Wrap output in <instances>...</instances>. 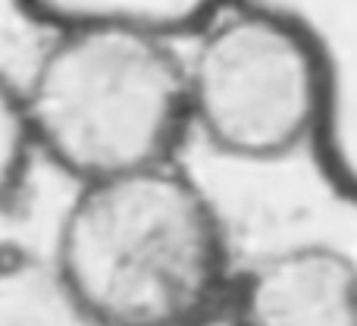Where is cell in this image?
I'll return each mask as SVG.
<instances>
[{
  "mask_svg": "<svg viewBox=\"0 0 357 326\" xmlns=\"http://www.w3.org/2000/svg\"><path fill=\"white\" fill-rule=\"evenodd\" d=\"M38 161L22 82L0 69V214L19 198Z\"/></svg>",
  "mask_w": 357,
  "mask_h": 326,
  "instance_id": "obj_6",
  "label": "cell"
},
{
  "mask_svg": "<svg viewBox=\"0 0 357 326\" xmlns=\"http://www.w3.org/2000/svg\"><path fill=\"white\" fill-rule=\"evenodd\" d=\"M188 38V132L245 163L285 161L314 142L329 66L307 25L264 3H222Z\"/></svg>",
  "mask_w": 357,
  "mask_h": 326,
  "instance_id": "obj_3",
  "label": "cell"
},
{
  "mask_svg": "<svg viewBox=\"0 0 357 326\" xmlns=\"http://www.w3.org/2000/svg\"><path fill=\"white\" fill-rule=\"evenodd\" d=\"M226 0H16L29 19L47 31L129 29L160 38L195 35Z\"/></svg>",
  "mask_w": 357,
  "mask_h": 326,
  "instance_id": "obj_5",
  "label": "cell"
},
{
  "mask_svg": "<svg viewBox=\"0 0 357 326\" xmlns=\"http://www.w3.org/2000/svg\"><path fill=\"white\" fill-rule=\"evenodd\" d=\"M22 82L38 161L75 185L176 161L188 135L182 47L129 29L50 31Z\"/></svg>",
  "mask_w": 357,
  "mask_h": 326,
  "instance_id": "obj_2",
  "label": "cell"
},
{
  "mask_svg": "<svg viewBox=\"0 0 357 326\" xmlns=\"http://www.w3.org/2000/svg\"><path fill=\"white\" fill-rule=\"evenodd\" d=\"M54 270L85 326H229L238 279L220 207L178 161L75 185Z\"/></svg>",
  "mask_w": 357,
  "mask_h": 326,
  "instance_id": "obj_1",
  "label": "cell"
},
{
  "mask_svg": "<svg viewBox=\"0 0 357 326\" xmlns=\"http://www.w3.org/2000/svg\"><path fill=\"white\" fill-rule=\"evenodd\" d=\"M229 326H357V260L295 242L238 267Z\"/></svg>",
  "mask_w": 357,
  "mask_h": 326,
  "instance_id": "obj_4",
  "label": "cell"
}]
</instances>
